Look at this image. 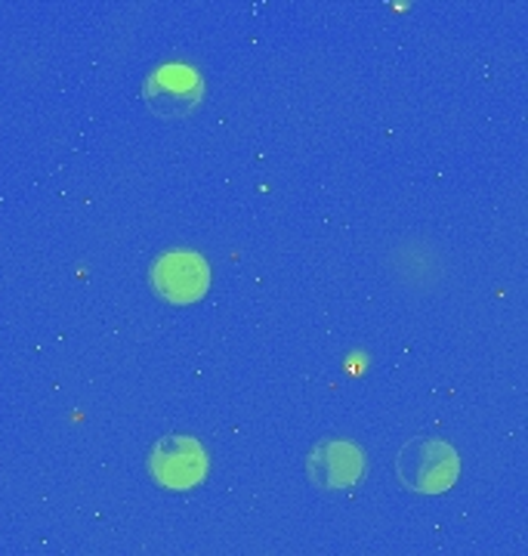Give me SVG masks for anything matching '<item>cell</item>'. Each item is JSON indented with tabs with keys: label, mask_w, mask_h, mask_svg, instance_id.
<instances>
[{
	"label": "cell",
	"mask_w": 528,
	"mask_h": 556,
	"mask_svg": "<svg viewBox=\"0 0 528 556\" xmlns=\"http://www.w3.org/2000/svg\"><path fill=\"white\" fill-rule=\"evenodd\" d=\"M142 97L158 118H186L204 100V80L189 65H164L155 75H149Z\"/></svg>",
	"instance_id": "7a4b0ae2"
},
{
	"label": "cell",
	"mask_w": 528,
	"mask_h": 556,
	"mask_svg": "<svg viewBox=\"0 0 528 556\" xmlns=\"http://www.w3.org/2000/svg\"><path fill=\"white\" fill-rule=\"evenodd\" d=\"M149 470L164 489H192L208 473V455L198 439L164 437L149 455Z\"/></svg>",
	"instance_id": "3957f363"
},
{
	"label": "cell",
	"mask_w": 528,
	"mask_h": 556,
	"mask_svg": "<svg viewBox=\"0 0 528 556\" xmlns=\"http://www.w3.org/2000/svg\"><path fill=\"white\" fill-rule=\"evenodd\" d=\"M310 477L318 489L350 492L362 479V455L350 442H325L310 457Z\"/></svg>",
	"instance_id": "5b68a950"
},
{
	"label": "cell",
	"mask_w": 528,
	"mask_h": 556,
	"mask_svg": "<svg viewBox=\"0 0 528 556\" xmlns=\"http://www.w3.org/2000/svg\"><path fill=\"white\" fill-rule=\"evenodd\" d=\"M152 285H155L158 294L171 303H196L208 294L211 273H208V263L198 254L174 251V254H164L155 263Z\"/></svg>",
	"instance_id": "277c9868"
},
{
	"label": "cell",
	"mask_w": 528,
	"mask_h": 556,
	"mask_svg": "<svg viewBox=\"0 0 528 556\" xmlns=\"http://www.w3.org/2000/svg\"><path fill=\"white\" fill-rule=\"evenodd\" d=\"M461 460L442 439H411L395 455V473L417 495H442L457 482Z\"/></svg>",
	"instance_id": "6da1fadb"
}]
</instances>
